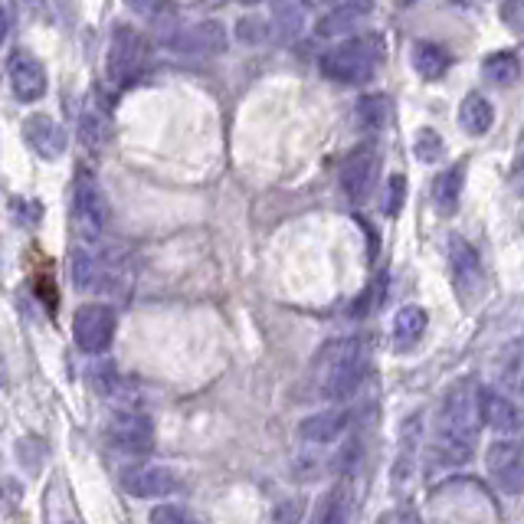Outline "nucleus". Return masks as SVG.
Here are the masks:
<instances>
[{
	"label": "nucleus",
	"instance_id": "1",
	"mask_svg": "<svg viewBox=\"0 0 524 524\" xmlns=\"http://www.w3.org/2000/svg\"><path fill=\"white\" fill-rule=\"evenodd\" d=\"M482 387L472 377L456 380L439 400L433 420V459L443 469H459L472 459L482 430Z\"/></svg>",
	"mask_w": 524,
	"mask_h": 524
},
{
	"label": "nucleus",
	"instance_id": "2",
	"mask_svg": "<svg viewBox=\"0 0 524 524\" xmlns=\"http://www.w3.org/2000/svg\"><path fill=\"white\" fill-rule=\"evenodd\" d=\"M367 371V351L361 338H335L318 351L312 364V380L321 400L344 403L354 397Z\"/></svg>",
	"mask_w": 524,
	"mask_h": 524
},
{
	"label": "nucleus",
	"instance_id": "3",
	"mask_svg": "<svg viewBox=\"0 0 524 524\" xmlns=\"http://www.w3.org/2000/svg\"><path fill=\"white\" fill-rule=\"evenodd\" d=\"M380 63H384V40L367 33V37L344 40L321 56V73L331 82H341V86H361V82L374 79Z\"/></svg>",
	"mask_w": 524,
	"mask_h": 524
},
{
	"label": "nucleus",
	"instance_id": "4",
	"mask_svg": "<svg viewBox=\"0 0 524 524\" xmlns=\"http://www.w3.org/2000/svg\"><path fill=\"white\" fill-rule=\"evenodd\" d=\"M145 63H148V40L135 27H128V23H118L109 37V53H105L109 79L118 82V86H128L131 79L141 76Z\"/></svg>",
	"mask_w": 524,
	"mask_h": 524
},
{
	"label": "nucleus",
	"instance_id": "5",
	"mask_svg": "<svg viewBox=\"0 0 524 524\" xmlns=\"http://www.w3.org/2000/svg\"><path fill=\"white\" fill-rule=\"evenodd\" d=\"M105 220H109V207H105V194L99 181L89 171L76 174L73 184V226L82 240H95L105 230Z\"/></svg>",
	"mask_w": 524,
	"mask_h": 524
},
{
	"label": "nucleus",
	"instance_id": "6",
	"mask_svg": "<svg viewBox=\"0 0 524 524\" xmlns=\"http://www.w3.org/2000/svg\"><path fill=\"white\" fill-rule=\"evenodd\" d=\"M73 338H76V348H82L86 354L109 351V344L115 338V312L102 302L79 305L73 315Z\"/></svg>",
	"mask_w": 524,
	"mask_h": 524
},
{
	"label": "nucleus",
	"instance_id": "7",
	"mask_svg": "<svg viewBox=\"0 0 524 524\" xmlns=\"http://www.w3.org/2000/svg\"><path fill=\"white\" fill-rule=\"evenodd\" d=\"M377 174H380V154L374 145H361L354 148L348 158L341 161V190L344 197L351 200V204H364L367 197H371V190L377 184Z\"/></svg>",
	"mask_w": 524,
	"mask_h": 524
},
{
	"label": "nucleus",
	"instance_id": "8",
	"mask_svg": "<svg viewBox=\"0 0 524 524\" xmlns=\"http://www.w3.org/2000/svg\"><path fill=\"white\" fill-rule=\"evenodd\" d=\"M105 439L115 452H125V456H145L154 446V423L151 416L145 413H135V410H125L112 416L109 430H105Z\"/></svg>",
	"mask_w": 524,
	"mask_h": 524
},
{
	"label": "nucleus",
	"instance_id": "9",
	"mask_svg": "<svg viewBox=\"0 0 524 524\" xmlns=\"http://www.w3.org/2000/svg\"><path fill=\"white\" fill-rule=\"evenodd\" d=\"M488 475L502 492H524V443L515 439H495L485 452Z\"/></svg>",
	"mask_w": 524,
	"mask_h": 524
},
{
	"label": "nucleus",
	"instance_id": "10",
	"mask_svg": "<svg viewBox=\"0 0 524 524\" xmlns=\"http://www.w3.org/2000/svg\"><path fill=\"white\" fill-rule=\"evenodd\" d=\"M171 50H177L181 56H194V59L220 56L226 50V30L220 27L217 20L194 23V27H184V30L174 33Z\"/></svg>",
	"mask_w": 524,
	"mask_h": 524
},
{
	"label": "nucleus",
	"instance_id": "11",
	"mask_svg": "<svg viewBox=\"0 0 524 524\" xmlns=\"http://www.w3.org/2000/svg\"><path fill=\"white\" fill-rule=\"evenodd\" d=\"M23 138H27V145L37 151L43 161H59L69 145L66 128L43 112H33V115L23 118Z\"/></svg>",
	"mask_w": 524,
	"mask_h": 524
},
{
	"label": "nucleus",
	"instance_id": "12",
	"mask_svg": "<svg viewBox=\"0 0 524 524\" xmlns=\"http://www.w3.org/2000/svg\"><path fill=\"white\" fill-rule=\"evenodd\" d=\"M7 76H10V89L20 102H40L46 95V69L33 53L17 50L7 63Z\"/></svg>",
	"mask_w": 524,
	"mask_h": 524
},
{
	"label": "nucleus",
	"instance_id": "13",
	"mask_svg": "<svg viewBox=\"0 0 524 524\" xmlns=\"http://www.w3.org/2000/svg\"><path fill=\"white\" fill-rule=\"evenodd\" d=\"M118 482H122L125 492L135 498H164V495L177 492V485H181L177 472L164 469V466H131L118 475Z\"/></svg>",
	"mask_w": 524,
	"mask_h": 524
},
{
	"label": "nucleus",
	"instance_id": "14",
	"mask_svg": "<svg viewBox=\"0 0 524 524\" xmlns=\"http://www.w3.org/2000/svg\"><path fill=\"white\" fill-rule=\"evenodd\" d=\"M479 410H482V426H488L492 433H498L502 439H511L521 433V410L518 403L508 397L502 390H482V400H479Z\"/></svg>",
	"mask_w": 524,
	"mask_h": 524
},
{
	"label": "nucleus",
	"instance_id": "15",
	"mask_svg": "<svg viewBox=\"0 0 524 524\" xmlns=\"http://www.w3.org/2000/svg\"><path fill=\"white\" fill-rule=\"evenodd\" d=\"M449 269H452V282H456V289L466 295L479 292L482 289V262H479V253H475V246L462 240L459 233L449 236Z\"/></svg>",
	"mask_w": 524,
	"mask_h": 524
},
{
	"label": "nucleus",
	"instance_id": "16",
	"mask_svg": "<svg viewBox=\"0 0 524 524\" xmlns=\"http://www.w3.org/2000/svg\"><path fill=\"white\" fill-rule=\"evenodd\" d=\"M348 423H351V413L341 410V407H331V410H321L305 416L299 423V439L308 446H331L348 433Z\"/></svg>",
	"mask_w": 524,
	"mask_h": 524
},
{
	"label": "nucleus",
	"instance_id": "17",
	"mask_svg": "<svg viewBox=\"0 0 524 524\" xmlns=\"http://www.w3.org/2000/svg\"><path fill=\"white\" fill-rule=\"evenodd\" d=\"M374 0H338L325 17L318 20L315 33L318 37H344V33L357 30V23L371 17Z\"/></svg>",
	"mask_w": 524,
	"mask_h": 524
},
{
	"label": "nucleus",
	"instance_id": "18",
	"mask_svg": "<svg viewBox=\"0 0 524 524\" xmlns=\"http://www.w3.org/2000/svg\"><path fill=\"white\" fill-rule=\"evenodd\" d=\"M426 325H430V315L426 308L420 305H403L397 315H393V325H390V348L393 351H413L416 344L423 341L426 335Z\"/></svg>",
	"mask_w": 524,
	"mask_h": 524
},
{
	"label": "nucleus",
	"instance_id": "19",
	"mask_svg": "<svg viewBox=\"0 0 524 524\" xmlns=\"http://www.w3.org/2000/svg\"><path fill=\"white\" fill-rule=\"evenodd\" d=\"M351 515H354V492L351 482L341 479L315 502L312 524H351Z\"/></svg>",
	"mask_w": 524,
	"mask_h": 524
},
{
	"label": "nucleus",
	"instance_id": "20",
	"mask_svg": "<svg viewBox=\"0 0 524 524\" xmlns=\"http://www.w3.org/2000/svg\"><path fill=\"white\" fill-rule=\"evenodd\" d=\"M79 138L86 148H102L105 141L112 138V118H109V109L99 102V99H89L86 109L79 115Z\"/></svg>",
	"mask_w": 524,
	"mask_h": 524
},
{
	"label": "nucleus",
	"instance_id": "21",
	"mask_svg": "<svg viewBox=\"0 0 524 524\" xmlns=\"http://www.w3.org/2000/svg\"><path fill=\"white\" fill-rule=\"evenodd\" d=\"M492 122H495L492 102H488L482 92H469L466 99H462V105H459V125H462V131H466V135H472V138H482V135H488Z\"/></svg>",
	"mask_w": 524,
	"mask_h": 524
},
{
	"label": "nucleus",
	"instance_id": "22",
	"mask_svg": "<svg viewBox=\"0 0 524 524\" xmlns=\"http://www.w3.org/2000/svg\"><path fill=\"white\" fill-rule=\"evenodd\" d=\"M462 184H466V161L449 164L433 181V204L439 213H456L459 197H462Z\"/></svg>",
	"mask_w": 524,
	"mask_h": 524
},
{
	"label": "nucleus",
	"instance_id": "23",
	"mask_svg": "<svg viewBox=\"0 0 524 524\" xmlns=\"http://www.w3.org/2000/svg\"><path fill=\"white\" fill-rule=\"evenodd\" d=\"M410 63L413 69L420 73V79L426 82H439L446 76V69L452 66V59L449 53L443 50V46H436V43H413V53H410Z\"/></svg>",
	"mask_w": 524,
	"mask_h": 524
},
{
	"label": "nucleus",
	"instance_id": "24",
	"mask_svg": "<svg viewBox=\"0 0 524 524\" xmlns=\"http://www.w3.org/2000/svg\"><path fill=\"white\" fill-rule=\"evenodd\" d=\"M390 122V99L387 95H364L361 102H357V125L364 131H384Z\"/></svg>",
	"mask_w": 524,
	"mask_h": 524
},
{
	"label": "nucleus",
	"instance_id": "25",
	"mask_svg": "<svg viewBox=\"0 0 524 524\" xmlns=\"http://www.w3.org/2000/svg\"><path fill=\"white\" fill-rule=\"evenodd\" d=\"M482 76L492 82V86H511V82H518L521 76V63H518V56L515 53H492L482 63Z\"/></svg>",
	"mask_w": 524,
	"mask_h": 524
},
{
	"label": "nucleus",
	"instance_id": "26",
	"mask_svg": "<svg viewBox=\"0 0 524 524\" xmlns=\"http://www.w3.org/2000/svg\"><path fill=\"white\" fill-rule=\"evenodd\" d=\"M416 449H420V416H410L407 420V430H403L400 439V462H397V485H403L410 479L413 472V459H416Z\"/></svg>",
	"mask_w": 524,
	"mask_h": 524
},
{
	"label": "nucleus",
	"instance_id": "27",
	"mask_svg": "<svg viewBox=\"0 0 524 524\" xmlns=\"http://www.w3.org/2000/svg\"><path fill=\"white\" fill-rule=\"evenodd\" d=\"M413 154H416V158H420L423 164L443 161L446 145H443V138H439V131H433V128H420V131H416V138H413Z\"/></svg>",
	"mask_w": 524,
	"mask_h": 524
},
{
	"label": "nucleus",
	"instance_id": "28",
	"mask_svg": "<svg viewBox=\"0 0 524 524\" xmlns=\"http://www.w3.org/2000/svg\"><path fill=\"white\" fill-rule=\"evenodd\" d=\"M131 14H138L141 20H148V23H164L171 14H174V7H171V0H125Z\"/></svg>",
	"mask_w": 524,
	"mask_h": 524
},
{
	"label": "nucleus",
	"instance_id": "29",
	"mask_svg": "<svg viewBox=\"0 0 524 524\" xmlns=\"http://www.w3.org/2000/svg\"><path fill=\"white\" fill-rule=\"evenodd\" d=\"M151 524H200V518L184 505H154Z\"/></svg>",
	"mask_w": 524,
	"mask_h": 524
},
{
	"label": "nucleus",
	"instance_id": "30",
	"mask_svg": "<svg viewBox=\"0 0 524 524\" xmlns=\"http://www.w3.org/2000/svg\"><path fill=\"white\" fill-rule=\"evenodd\" d=\"M403 200H407V177L393 174L387 181V190H384V213H387V217H400Z\"/></svg>",
	"mask_w": 524,
	"mask_h": 524
},
{
	"label": "nucleus",
	"instance_id": "31",
	"mask_svg": "<svg viewBox=\"0 0 524 524\" xmlns=\"http://www.w3.org/2000/svg\"><path fill=\"white\" fill-rule=\"evenodd\" d=\"M269 37V23L262 17H243L240 23H236V40L253 46V43H262Z\"/></svg>",
	"mask_w": 524,
	"mask_h": 524
},
{
	"label": "nucleus",
	"instance_id": "32",
	"mask_svg": "<svg viewBox=\"0 0 524 524\" xmlns=\"http://www.w3.org/2000/svg\"><path fill=\"white\" fill-rule=\"evenodd\" d=\"M302 515H305L302 498H285V502L272 508L269 524H302Z\"/></svg>",
	"mask_w": 524,
	"mask_h": 524
},
{
	"label": "nucleus",
	"instance_id": "33",
	"mask_svg": "<svg viewBox=\"0 0 524 524\" xmlns=\"http://www.w3.org/2000/svg\"><path fill=\"white\" fill-rule=\"evenodd\" d=\"M377 524H420V518H416V511L413 508H390L387 515H380Z\"/></svg>",
	"mask_w": 524,
	"mask_h": 524
},
{
	"label": "nucleus",
	"instance_id": "34",
	"mask_svg": "<svg viewBox=\"0 0 524 524\" xmlns=\"http://www.w3.org/2000/svg\"><path fill=\"white\" fill-rule=\"evenodd\" d=\"M515 393H521V397H524V341H521V367H518V387H515Z\"/></svg>",
	"mask_w": 524,
	"mask_h": 524
},
{
	"label": "nucleus",
	"instance_id": "35",
	"mask_svg": "<svg viewBox=\"0 0 524 524\" xmlns=\"http://www.w3.org/2000/svg\"><path fill=\"white\" fill-rule=\"evenodd\" d=\"M7 37V14H4V7H0V43H4Z\"/></svg>",
	"mask_w": 524,
	"mask_h": 524
},
{
	"label": "nucleus",
	"instance_id": "36",
	"mask_svg": "<svg viewBox=\"0 0 524 524\" xmlns=\"http://www.w3.org/2000/svg\"><path fill=\"white\" fill-rule=\"evenodd\" d=\"M240 4H262V0H240Z\"/></svg>",
	"mask_w": 524,
	"mask_h": 524
}]
</instances>
